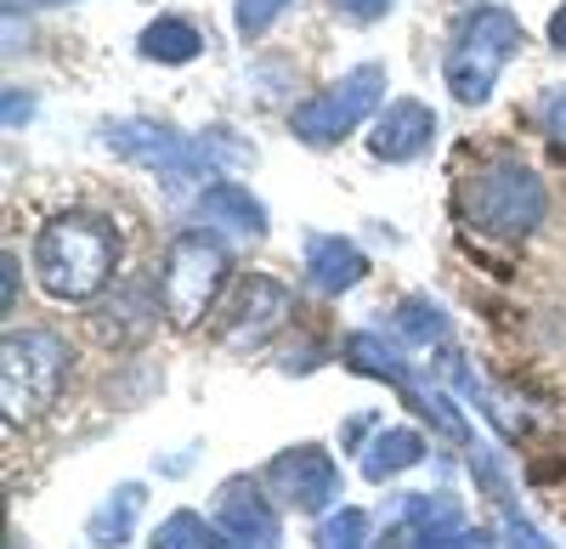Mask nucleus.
<instances>
[{
  "label": "nucleus",
  "mask_w": 566,
  "mask_h": 549,
  "mask_svg": "<svg viewBox=\"0 0 566 549\" xmlns=\"http://www.w3.org/2000/svg\"><path fill=\"white\" fill-rule=\"evenodd\" d=\"M119 272V226L97 210H63L34 233V278L52 300L85 306Z\"/></svg>",
  "instance_id": "f257e3e1"
},
{
  "label": "nucleus",
  "mask_w": 566,
  "mask_h": 549,
  "mask_svg": "<svg viewBox=\"0 0 566 549\" xmlns=\"http://www.w3.org/2000/svg\"><path fill=\"white\" fill-rule=\"evenodd\" d=\"M453 210L470 233H482L493 244H522L527 233H538V221L549 210V193H544V176L522 159H488L476 165L459 193H453Z\"/></svg>",
  "instance_id": "f03ea898"
},
{
  "label": "nucleus",
  "mask_w": 566,
  "mask_h": 549,
  "mask_svg": "<svg viewBox=\"0 0 566 549\" xmlns=\"http://www.w3.org/2000/svg\"><path fill=\"white\" fill-rule=\"evenodd\" d=\"M522 45H527V29H522V18H515L510 7H476L459 23L453 45H448V63H442L448 91L464 108H482Z\"/></svg>",
  "instance_id": "7ed1b4c3"
},
{
  "label": "nucleus",
  "mask_w": 566,
  "mask_h": 549,
  "mask_svg": "<svg viewBox=\"0 0 566 549\" xmlns=\"http://www.w3.org/2000/svg\"><path fill=\"white\" fill-rule=\"evenodd\" d=\"M232 255L227 244L210 233V226H193V233H176V244L165 250V272H159V312L176 329L205 324V312L221 300L227 289Z\"/></svg>",
  "instance_id": "20e7f679"
},
{
  "label": "nucleus",
  "mask_w": 566,
  "mask_h": 549,
  "mask_svg": "<svg viewBox=\"0 0 566 549\" xmlns=\"http://www.w3.org/2000/svg\"><path fill=\"white\" fill-rule=\"evenodd\" d=\"M69 380V340L52 329H12L0 346V397L12 420H34L52 408Z\"/></svg>",
  "instance_id": "39448f33"
},
{
  "label": "nucleus",
  "mask_w": 566,
  "mask_h": 549,
  "mask_svg": "<svg viewBox=\"0 0 566 549\" xmlns=\"http://www.w3.org/2000/svg\"><path fill=\"white\" fill-rule=\"evenodd\" d=\"M380 103H386V68L380 63H357L335 85H323L317 97H306L290 114V130L301 136L306 148H335L340 136H352Z\"/></svg>",
  "instance_id": "423d86ee"
},
{
  "label": "nucleus",
  "mask_w": 566,
  "mask_h": 549,
  "mask_svg": "<svg viewBox=\"0 0 566 549\" xmlns=\"http://www.w3.org/2000/svg\"><path fill=\"white\" fill-rule=\"evenodd\" d=\"M108 148L142 170H159V176H193L210 165V148L205 142H187L181 130L159 125V119H119L108 125Z\"/></svg>",
  "instance_id": "0eeeda50"
},
{
  "label": "nucleus",
  "mask_w": 566,
  "mask_h": 549,
  "mask_svg": "<svg viewBox=\"0 0 566 549\" xmlns=\"http://www.w3.org/2000/svg\"><path fill=\"white\" fill-rule=\"evenodd\" d=\"M290 289H283L277 278H266V272H250V278H239L232 284V295H227V312H221V335H227V346H261L266 335H277L283 324H290Z\"/></svg>",
  "instance_id": "6e6552de"
},
{
  "label": "nucleus",
  "mask_w": 566,
  "mask_h": 549,
  "mask_svg": "<svg viewBox=\"0 0 566 549\" xmlns=\"http://www.w3.org/2000/svg\"><path fill=\"white\" fill-rule=\"evenodd\" d=\"M266 482H272V493L283 498V505H295V510H306V516L328 510V505L340 498V471H335V460H328L317 442H301V447H290V453H277L272 471H266Z\"/></svg>",
  "instance_id": "1a4fd4ad"
},
{
  "label": "nucleus",
  "mask_w": 566,
  "mask_h": 549,
  "mask_svg": "<svg viewBox=\"0 0 566 549\" xmlns=\"http://www.w3.org/2000/svg\"><path fill=\"white\" fill-rule=\"evenodd\" d=\"M431 142H437V114L419 97H397L368 130V154L380 165H413L419 154H431Z\"/></svg>",
  "instance_id": "9d476101"
},
{
  "label": "nucleus",
  "mask_w": 566,
  "mask_h": 549,
  "mask_svg": "<svg viewBox=\"0 0 566 549\" xmlns=\"http://www.w3.org/2000/svg\"><path fill=\"white\" fill-rule=\"evenodd\" d=\"M199 221L210 226V233H244V239H266V226H272V215H266V204L250 193V188H239V181H210V188L199 193Z\"/></svg>",
  "instance_id": "9b49d317"
},
{
  "label": "nucleus",
  "mask_w": 566,
  "mask_h": 549,
  "mask_svg": "<svg viewBox=\"0 0 566 549\" xmlns=\"http://www.w3.org/2000/svg\"><path fill=\"white\" fill-rule=\"evenodd\" d=\"M306 278L323 295H346V289H357L368 278V255L352 239H340V233H312L306 239Z\"/></svg>",
  "instance_id": "f8f14e48"
},
{
  "label": "nucleus",
  "mask_w": 566,
  "mask_h": 549,
  "mask_svg": "<svg viewBox=\"0 0 566 549\" xmlns=\"http://www.w3.org/2000/svg\"><path fill=\"white\" fill-rule=\"evenodd\" d=\"M216 527H221V549H272L277 543V516L261 505V498L227 487L221 493V510H216Z\"/></svg>",
  "instance_id": "ddd939ff"
},
{
  "label": "nucleus",
  "mask_w": 566,
  "mask_h": 549,
  "mask_svg": "<svg viewBox=\"0 0 566 549\" xmlns=\"http://www.w3.org/2000/svg\"><path fill=\"white\" fill-rule=\"evenodd\" d=\"M136 52L148 57V63L181 68V63H193V57L205 52V40H199V29L187 23V18H154L148 29H142V40H136Z\"/></svg>",
  "instance_id": "4468645a"
},
{
  "label": "nucleus",
  "mask_w": 566,
  "mask_h": 549,
  "mask_svg": "<svg viewBox=\"0 0 566 549\" xmlns=\"http://www.w3.org/2000/svg\"><path fill=\"white\" fill-rule=\"evenodd\" d=\"M419 460H424L419 431L391 425V431L374 436V447L363 453V476H368V482H386V476H397V471H408V465H419Z\"/></svg>",
  "instance_id": "2eb2a0df"
},
{
  "label": "nucleus",
  "mask_w": 566,
  "mask_h": 549,
  "mask_svg": "<svg viewBox=\"0 0 566 549\" xmlns=\"http://www.w3.org/2000/svg\"><path fill=\"white\" fill-rule=\"evenodd\" d=\"M346 362L368 380H391V386L408 391V362L397 357V346H386V335H368V329L346 335Z\"/></svg>",
  "instance_id": "dca6fc26"
},
{
  "label": "nucleus",
  "mask_w": 566,
  "mask_h": 549,
  "mask_svg": "<svg viewBox=\"0 0 566 549\" xmlns=\"http://www.w3.org/2000/svg\"><path fill=\"white\" fill-rule=\"evenodd\" d=\"M154 549H221V532L205 516H193V510H176V516L159 521Z\"/></svg>",
  "instance_id": "f3484780"
},
{
  "label": "nucleus",
  "mask_w": 566,
  "mask_h": 549,
  "mask_svg": "<svg viewBox=\"0 0 566 549\" xmlns=\"http://www.w3.org/2000/svg\"><path fill=\"white\" fill-rule=\"evenodd\" d=\"M442 306H431L424 295H408L402 306H397V329H402V340H413V346H431V340H442Z\"/></svg>",
  "instance_id": "a211bd4d"
},
{
  "label": "nucleus",
  "mask_w": 566,
  "mask_h": 549,
  "mask_svg": "<svg viewBox=\"0 0 566 549\" xmlns=\"http://www.w3.org/2000/svg\"><path fill=\"white\" fill-rule=\"evenodd\" d=\"M136 498H142V487H119V498H108V505L91 516V538H97V543H125L130 516H136Z\"/></svg>",
  "instance_id": "6ab92c4d"
},
{
  "label": "nucleus",
  "mask_w": 566,
  "mask_h": 549,
  "mask_svg": "<svg viewBox=\"0 0 566 549\" xmlns=\"http://www.w3.org/2000/svg\"><path fill=\"white\" fill-rule=\"evenodd\" d=\"M408 521H419V527H431V532H448V527H459V510H453V498H408Z\"/></svg>",
  "instance_id": "aec40b11"
},
{
  "label": "nucleus",
  "mask_w": 566,
  "mask_h": 549,
  "mask_svg": "<svg viewBox=\"0 0 566 549\" xmlns=\"http://www.w3.org/2000/svg\"><path fill=\"white\" fill-rule=\"evenodd\" d=\"M283 7H290V0H239V34H244V40L266 34V29L277 23Z\"/></svg>",
  "instance_id": "412c9836"
},
{
  "label": "nucleus",
  "mask_w": 566,
  "mask_h": 549,
  "mask_svg": "<svg viewBox=\"0 0 566 549\" xmlns=\"http://www.w3.org/2000/svg\"><path fill=\"white\" fill-rule=\"evenodd\" d=\"M363 527H368V521H363L357 510H340L335 521L323 527V549H363Z\"/></svg>",
  "instance_id": "4be33fe9"
},
{
  "label": "nucleus",
  "mask_w": 566,
  "mask_h": 549,
  "mask_svg": "<svg viewBox=\"0 0 566 549\" xmlns=\"http://www.w3.org/2000/svg\"><path fill=\"white\" fill-rule=\"evenodd\" d=\"M346 23H380L386 12H391V0H328Z\"/></svg>",
  "instance_id": "5701e85b"
},
{
  "label": "nucleus",
  "mask_w": 566,
  "mask_h": 549,
  "mask_svg": "<svg viewBox=\"0 0 566 549\" xmlns=\"http://www.w3.org/2000/svg\"><path fill=\"white\" fill-rule=\"evenodd\" d=\"M544 136L566 154V91H549V103H544Z\"/></svg>",
  "instance_id": "b1692460"
},
{
  "label": "nucleus",
  "mask_w": 566,
  "mask_h": 549,
  "mask_svg": "<svg viewBox=\"0 0 566 549\" xmlns=\"http://www.w3.org/2000/svg\"><path fill=\"white\" fill-rule=\"evenodd\" d=\"M544 40H549V52H560L566 57V0L549 12V23H544Z\"/></svg>",
  "instance_id": "393cba45"
},
{
  "label": "nucleus",
  "mask_w": 566,
  "mask_h": 549,
  "mask_svg": "<svg viewBox=\"0 0 566 549\" xmlns=\"http://www.w3.org/2000/svg\"><path fill=\"white\" fill-rule=\"evenodd\" d=\"M0 272H7V289H0V300H7V312L18 306V255L7 250V255H0Z\"/></svg>",
  "instance_id": "a878e982"
},
{
  "label": "nucleus",
  "mask_w": 566,
  "mask_h": 549,
  "mask_svg": "<svg viewBox=\"0 0 566 549\" xmlns=\"http://www.w3.org/2000/svg\"><path fill=\"white\" fill-rule=\"evenodd\" d=\"M34 114V103L23 97V91H7V125H18V119H29Z\"/></svg>",
  "instance_id": "bb28decb"
},
{
  "label": "nucleus",
  "mask_w": 566,
  "mask_h": 549,
  "mask_svg": "<svg viewBox=\"0 0 566 549\" xmlns=\"http://www.w3.org/2000/svg\"><path fill=\"white\" fill-rule=\"evenodd\" d=\"M424 549H482V543H476V538H431Z\"/></svg>",
  "instance_id": "cd10ccee"
},
{
  "label": "nucleus",
  "mask_w": 566,
  "mask_h": 549,
  "mask_svg": "<svg viewBox=\"0 0 566 549\" xmlns=\"http://www.w3.org/2000/svg\"><path fill=\"white\" fill-rule=\"evenodd\" d=\"M7 7H69V0H7Z\"/></svg>",
  "instance_id": "c85d7f7f"
}]
</instances>
